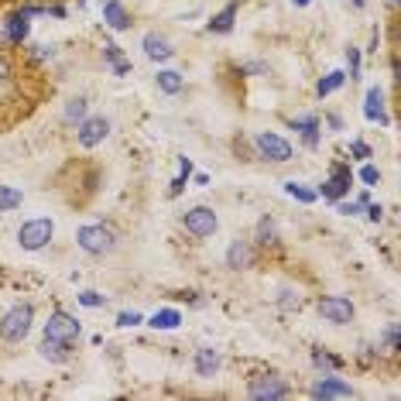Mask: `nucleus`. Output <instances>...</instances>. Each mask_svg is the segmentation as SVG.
I'll return each mask as SVG.
<instances>
[{
	"label": "nucleus",
	"mask_w": 401,
	"mask_h": 401,
	"mask_svg": "<svg viewBox=\"0 0 401 401\" xmlns=\"http://www.w3.org/2000/svg\"><path fill=\"white\" fill-rule=\"evenodd\" d=\"M76 243H80L86 254H93V257H103V254H110L114 250V230L110 227H103V223H93V227H82L80 234H76Z\"/></svg>",
	"instance_id": "1"
},
{
	"label": "nucleus",
	"mask_w": 401,
	"mask_h": 401,
	"mask_svg": "<svg viewBox=\"0 0 401 401\" xmlns=\"http://www.w3.org/2000/svg\"><path fill=\"white\" fill-rule=\"evenodd\" d=\"M31 319H35L31 305H14V309L0 319V336H3L7 343H21V340L31 333Z\"/></svg>",
	"instance_id": "2"
},
{
	"label": "nucleus",
	"mask_w": 401,
	"mask_h": 401,
	"mask_svg": "<svg viewBox=\"0 0 401 401\" xmlns=\"http://www.w3.org/2000/svg\"><path fill=\"white\" fill-rule=\"evenodd\" d=\"M52 234H55V227H52V220H28L21 230H17V243L24 247V250H41L45 243L52 241Z\"/></svg>",
	"instance_id": "3"
},
{
	"label": "nucleus",
	"mask_w": 401,
	"mask_h": 401,
	"mask_svg": "<svg viewBox=\"0 0 401 401\" xmlns=\"http://www.w3.org/2000/svg\"><path fill=\"white\" fill-rule=\"evenodd\" d=\"M80 333H82L80 319H76V316H69V312H52V316H48V322H45V336H48V340L73 343Z\"/></svg>",
	"instance_id": "4"
},
{
	"label": "nucleus",
	"mask_w": 401,
	"mask_h": 401,
	"mask_svg": "<svg viewBox=\"0 0 401 401\" xmlns=\"http://www.w3.org/2000/svg\"><path fill=\"white\" fill-rule=\"evenodd\" d=\"M319 316L326 322L343 326V322L354 319V302L347 295H326V298H319Z\"/></svg>",
	"instance_id": "5"
},
{
	"label": "nucleus",
	"mask_w": 401,
	"mask_h": 401,
	"mask_svg": "<svg viewBox=\"0 0 401 401\" xmlns=\"http://www.w3.org/2000/svg\"><path fill=\"white\" fill-rule=\"evenodd\" d=\"M216 227H220V220H216V213H213L209 206H196V209L186 213V230H189L192 237H213Z\"/></svg>",
	"instance_id": "6"
},
{
	"label": "nucleus",
	"mask_w": 401,
	"mask_h": 401,
	"mask_svg": "<svg viewBox=\"0 0 401 401\" xmlns=\"http://www.w3.org/2000/svg\"><path fill=\"white\" fill-rule=\"evenodd\" d=\"M288 395H292L288 384L278 381V377H271V374L250 381V398H257V401H278V398H288Z\"/></svg>",
	"instance_id": "7"
},
{
	"label": "nucleus",
	"mask_w": 401,
	"mask_h": 401,
	"mask_svg": "<svg viewBox=\"0 0 401 401\" xmlns=\"http://www.w3.org/2000/svg\"><path fill=\"white\" fill-rule=\"evenodd\" d=\"M257 151L264 155L268 161H288L292 158V144L278 137V134H271V130H264V134H257Z\"/></svg>",
	"instance_id": "8"
},
{
	"label": "nucleus",
	"mask_w": 401,
	"mask_h": 401,
	"mask_svg": "<svg viewBox=\"0 0 401 401\" xmlns=\"http://www.w3.org/2000/svg\"><path fill=\"white\" fill-rule=\"evenodd\" d=\"M107 134H110V121H107V117H89V121L80 123V144L82 148H96Z\"/></svg>",
	"instance_id": "9"
},
{
	"label": "nucleus",
	"mask_w": 401,
	"mask_h": 401,
	"mask_svg": "<svg viewBox=\"0 0 401 401\" xmlns=\"http://www.w3.org/2000/svg\"><path fill=\"white\" fill-rule=\"evenodd\" d=\"M312 398H354V388L347 384V381H340V377H322L319 384H312Z\"/></svg>",
	"instance_id": "10"
},
{
	"label": "nucleus",
	"mask_w": 401,
	"mask_h": 401,
	"mask_svg": "<svg viewBox=\"0 0 401 401\" xmlns=\"http://www.w3.org/2000/svg\"><path fill=\"white\" fill-rule=\"evenodd\" d=\"M363 114H367V121H377V123H391L388 117V110H384V93L374 86V89H367V103H363Z\"/></svg>",
	"instance_id": "11"
},
{
	"label": "nucleus",
	"mask_w": 401,
	"mask_h": 401,
	"mask_svg": "<svg viewBox=\"0 0 401 401\" xmlns=\"http://www.w3.org/2000/svg\"><path fill=\"white\" fill-rule=\"evenodd\" d=\"M350 182H354L350 168H333V179L322 182V196H326V199H340V196L350 189Z\"/></svg>",
	"instance_id": "12"
},
{
	"label": "nucleus",
	"mask_w": 401,
	"mask_h": 401,
	"mask_svg": "<svg viewBox=\"0 0 401 401\" xmlns=\"http://www.w3.org/2000/svg\"><path fill=\"white\" fill-rule=\"evenodd\" d=\"M103 21H107V28H114V31H127V28H130V14L123 10L121 0L103 3Z\"/></svg>",
	"instance_id": "13"
},
{
	"label": "nucleus",
	"mask_w": 401,
	"mask_h": 401,
	"mask_svg": "<svg viewBox=\"0 0 401 401\" xmlns=\"http://www.w3.org/2000/svg\"><path fill=\"white\" fill-rule=\"evenodd\" d=\"M144 55H148V59H155V62H165V59H172V55H175V48L161 38V35H144Z\"/></svg>",
	"instance_id": "14"
},
{
	"label": "nucleus",
	"mask_w": 401,
	"mask_h": 401,
	"mask_svg": "<svg viewBox=\"0 0 401 401\" xmlns=\"http://www.w3.org/2000/svg\"><path fill=\"white\" fill-rule=\"evenodd\" d=\"M250 264V247L247 241H234L230 243V250H227V268H234V271H241Z\"/></svg>",
	"instance_id": "15"
},
{
	"label": "nucleus",
	"mask_w": 401,
	"mask_h": 401,
	"mask_svg": "<svg viewBox=\"0 0 401 401\" xmlns=\"http://www.w3.org/2000/svg\"><path fill=\"white\" fill-rule=\"evenodd\" d=\"M3 31H7V38L14 41V45H21V41L28 38V14H10L7 24H3Z\"/></svg>",
	"instance_id": "16"
},
{
	"label": "nucleus",
	"mask_w": 401,
	"mask_h": 401,
	"mask_svg": "<svg viewBox=\"0 0 401 401\" xmlns=\"http://www.w3.org/2000/svg\"><path fill=\"white\" fill-rule=\"evenodd\" d=\"M216 370H220V354L209 350V347L199 350V354H196V374H199V377H213Z\"/></svg>",
	"instance_id": "17"
},
{
	"label": "nucleus",
	"mask_w": 401,
	"mask_h": 401,
	"mask_svg": "<svg viewBox=\"0 0 401 401\" xmlns=\"http://www.w3.org/2000/svg\"><path fill=\"white\" fill-rule=\"evenodd\" d=\"M41 357H48V361H55V363H66L69 361V343H62V340H48V336H45V343H41Z\"/></svg>",
	"instance_id": "18"
},
{
	"label": "nucleus",
	"mask_w": 401,
	"mask_h": 401,
	"mask_svg": "<svg viewBox=\"0 0 401 401\" xmlns=\"http://www.w3.org/2000/svg\"><path fill=\"white\" fill-rule=\"evenodd\" d=\"M103 55H107V62L114 66V73H117V76H127V73H130V62L123 59L121 48H117L114 41H110V45H103Z\"/></svg>",
	"instance_id": "19"
},
{
	"label": "nucleus",
	"mask_w": 401,
	"mask_h": 401,
	"mask_svg": "<svg viewBox=\"0 0 401 401\" xmlns=\"http://www.w3.org/2000/svg\"><path fill=\"white\" fill-rule=\"evenodd\" d=\"M292 127L305 134V144H309V148H316V141H319V134H316V130H319V121H316V117H302V121H292Z\"/></svg>",
	"instance_id": "20"
},
{
	"label": "nucleus",
	"mask_w": 401,
	"mask_h": 401,
	"mask_svg": "<svg viewBox=\"0 0 401 401\" xmlns=\"http://www.w3.org/2000/svg\"><path fill=\"white\" fill-rule=\"evenodd\" d=\"M234 17H237V7L230 3V7H223V10L209 21V31H230V28H234Z\"/></svg>",
	"instance_id": "21"
},
{
	"label": "nucleus",
	"mask_w": 401,
	"mask_h": 401,
	"mask_svg": "<svg viewBox=\"0 0 401 401\" xmlns=\"http://www.w3.org/2000/svg\"><path fill=\"white\" fill-rule=\"evenodd\" d=\"M17 206H21V189L0 186V213H10V209H17Z\"/></svg>",
	"instance_id": "22"
},
{
	"label": "nucleus",
	"mask_w": 401,
	"mask_h": 401,
	"mask_svg": "<svg viewBox=\"0 0 401 401\" xmlns=\"http://www.w3.org/2000/svg\"><path fill=\"white\" fill-rule=\"evenodd\" d=\"M158 89L161 93H179L182 89V76L175 69H161L158 73Z\"/></svg>",
	"instance_id": "23"
},
{
	"label": "nucleus",
	"mask_w": 401,
	"mask_h": 401,
	"mask_svg": "<svg viewBox=\"0 0 401 401\" xmlns=\"http://www.w3.org/2000/svg\"><path fill=\"white\" fill-rule=\"evenodd\" d=\"M179 322H182V316H179L175 309H161V312L151 316V326H155V329H175Z\"/></svg>",
	"instance_id": "24"
},
{
	"label": "nucleus",
	"mask_w": 401,
	"mask_h": 401,
	"mask_svg": "<svg viewBox=\"0 0 401 401\" xmlns=\"http://www.w3.org/2000/svg\"><path fill=\"white\" fill-rule=\"evenodd\" d=\"M257 243H278V230H275V220L271 216H264L261 223H257Z\"/></svg>",
	"instance_id": "25"
},
{
	"label": "nucleus",
	"mask_w": 401,
	"mask_h": 401,
	"mask_svg": "<svg viewBox=\"0 0 401 401\" xmlns=\"http://www.w3.org/2000/svg\"><path fill=\"white\" fill-rule=\"evenodd\" d=\"M285 192H288L292 199H298V202H316V192H312V189H305L302 182H288V186H285Z\"/></svg>",
	"instance_id": "26"
},
{
	"label": "nucleus",
	"mask_w": 401,
	"mask_h": 401,
	"mask_svg": "<svg viewBox=\"0 0 401 401\" xmlns=\"http://www.w3.org/2000/svg\"><path fill=\"white\" fill-rule=\"evenodd\" d=\"M343 80H347V73H329L326 80H319V86H316V93H319V96H326V93L340 89V86H343Z\"/></svg>",
	"instance_id": "27"
},
{
	"label": "nucleus",
	"mask_w": 401,
	"mask_h": 401,
	"mask_svg": "<svg viewBox=\"0 0 401 401\" xmlns=\"http://www.w3.org/2000/svg\"><path fill=\"white\" fill-rule=\"evenodd\" d=\"M86 117V100H69L66 107V121H82Z\"/></svg>",
	"instance_id": "28"
},
{
	"label": "nucleus",
	"mask_w": 401,
	"mask_h": 401,
	"mask_svg": "<svg viewBox=\"0 0 401 401\" xmlns=\"http://www.w3.org/2000/svg\"><path fill=\"white\" fill-rule=\"evenodd\" d=\"M189 172H192V161L182 158V175H179V179L172 182V196H179V192L186 189V179H189Z\"/></svg>",
	"instance_id": "29"
},
{
	"label": "nucleus",
	"mask_w": 401,
	"mask_h": 401,
	"mask_svg": "<svg viewBox=\"0 0 401 401\" xmlns=\"http://www.w3.org/2000/svg\"><path fill=\"white\" fill-rule=\"evenodd\" d=\"M361 182H363V186H377V182H381V172H377L374 165H363V168H361Z\"/></svg>",
	"instance_id": "30"
},
{
	"label": "nucleus",
	"mask_w": 401,
	"mask_h": 401,
	"mask_svg": "<svg viewBox=\"0 0 401 401\" xmlns=\"http://www.w3.org/2000/svg\"><path fill=\"white\" fill-rule=\"evenodd\" d=\"M347 59H350V80H361V52L347 48Z\"/></svg>",
	"instance_id": "31"
},
{
	"label": "nucleus",
	"mask_w": 401,
	"mask_h": 401,
	"mask_svg": "<svg viewBox=\"0 0 401 401\" xmlns=\"http://www.w3.org/2000/svg\"><path fill=\"white\" fill-rule=\"evenodd\" d=\"M80 302H82V305H89V309H100V305H103L107 298H103L100 292H82V295H80Z\"/></svg>",
	"instance_id": "32"
},
{
	"label": "nucleus",
	"mask_w": 401,
	"mask_h": 401,
	"mask_svg": "<svg viewBox=\"0 0 401 401\" xmlns=\"http://www.w3.org/2000/svg\"><path fill=\"white\" fill-rule=\"evenodd\" d=\"M384 347H388V350H398V326H388V329H384Z\"/></svg>",
	"instance_id": "33"
},
{
	"label": "nucleus",
	"mask_w": 401,
	"mask_h": 401,
	"mask_svg": "<svg viewBox=\"0 0 401 401\" xmlns=\"http://www.w3.org/2000/svg\"><path fill=\"white\" fill-rule=\"evenodd\" d=\"M336 213H343V216H357V213H361V202H340Z\"/></svg>",
	"instance_id": "34"
},
{
	"label": "nucleus",
	"mask_w": 401,
	"mask_h": 401,
	"mask_svg": "<svg viewBox=\"0 0 401 401\" xmlns=\"http://www.w3.org/2000/svg\"><path fill=\"white\" fill-rule=\"evenodd\" d=\"M117 322H121V326H137V322H141V312H121Z\"/></svg>",
	"instance_id": "35"
},
{
	"label": "nucleus",
	"mask_w": 401,
	"mask_h": 401,
	"mask_svg": "<svg viewBox=\"0 0 401 401\" xmlns=\"http://www.w3.org/2000/svg\"><path fill=\"white\" fill-rule=\"evenodd\" d=\"M312 361L319 363V367H329V370H333V367H340V361H336V357H329V354H316Z\"/></svg>",
	"instance_id": "36"
},
{
	"label": "nucleus",
	"mask_w": 401,
	"mask_h": 401,
	"mask_svg": "<svg viewBox=\"0 0 401 401\" xmlns=\"http://www.w3.org/2000/svg\"><path fill=\"white\" fill-rule=\"evenodd\" d=\"M350 151H354L357 158H367V155H370V148H367L363 141H354V144H350Z\"/></svg>",
	"instance_id": "37"
},
{
	"label": "nucleus",
	"mask_w": 401,
	"mask_h": 401,
	"mask_svg": "<svg viewBox=\"0 0 401 401\" xmlns=\"http://www.w3.org/2000/svg\"><path fill=\"white\" fill-rule=\"evenodd\" d=\"M281 295H285V298H281L285 309H288V305H298V295H292V292H281Z\"/></svg>",
	"instance_id": "38"
},
{
	"label": "nucleus",
	"mask_w": 401,
	"mask_h": 401,
	"mask_svg": "<svg viewBox=\"0 0 401 401\" xmlns=\"http://www.w3.org/2000/svg\"><path fill=\"white\" fill-rule=\"evenodd\" d=\"M367 216H370V220H374V223H377V220H381V216H384V209H381V206H370V209H367Z\"/></svg>",
	"instance_id": "39"
},
{
	"label": "nucleus",
	"mask_w": 401,
	"mask_h": 401,
	"mask_svg": "<svg viewBox=\"0 0 401 401\" xmlns=\"http://www.w3.org/2000/svg\"><path fill=\"white\" fill-rule=\"evenodd\" d=\"M3 76H7V62L0 59V80H3Z\"/></svg>",
	"instance_id": "40"
},
{
	"label": "nucleus",
	"mask_w": 401,
	"mask_h": 401,
	"mask_svg": "<svg viewBox=\"0 0 401 401\" xmlns=\"http://www.w3.org/2000/svg\"><path fill=\"white\" fill-rule=\"evenodd\" d=\"M292 3H298V7H305V3H309V0H292Z\"/></svg>",
	"instance_id": "41"
},
{
	"label": "nucleus",
	"mask_w": 401,
	"mask_h": 401,
	"mask_svg": "<svg viewBox=\"0 0 401 401\" xmlns=\"http://www.w3.org/2000/svg\"><path fill=\"white\" fill-rule=\"evenodd\" d=\"M391 3H398V0H391Z\"/></svg>",
	"instance_id": "42"
},
{
	"label": "nucleus",
	"mask_w": 401,
	"mask_h": 401,
	"mask_svg": "<svg viewBox=\"0 0 401 401\" xmlns=\"http://www.w3.org/2000/svg\"><path fill=\"white\" fill-rule=\"evenodd\" d=\"M357 3H363V0H357Z\"/></svg>",
	"instance_id": "43"
}]
</instances>
